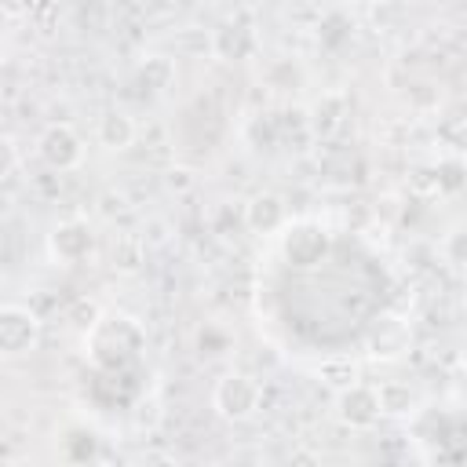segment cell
<instances>
[{"mask_svg":"<svg viewBox=\"0 0 467 467\" xmlns=\"http://www.w3.org/2000/svg\"><path fill=\"white\" fill-rule=\"evenodd\" d=\"M33 343H36V317L18 306H4L0 310V354L15 358V354H26Z\"/></svg>","mask_w":467,"mask_h":467,"instance_id":"1","label":"cell"},{"mask_svg":"<svg viewBox=\"0 0 467 467\" xmlns=\"http://www.w3.org/2000/svg\"><path fill=\"white\" fill-rule=\"evenodd\" d=\"M255 401H259V387L248 376H226L215 387V405L226 416H248L255 409Z\"/></svg>","mask_w":467,"mask_h":467,"instance_id":"2","label":"cell"},{"mask_svg":"<svg viewBox=\"0 0 467 467\" xmlns=\"http://www.w3.org/2000/svg\"><path fill=\"white\" fill-rule=\"evenodd\" d=\"M40 153H44V161L55 164V168H73V164L80 161V139H77L66 124L47 128L44 139H40Z\"/></svg>","mask_w":467,"mask_h":467,"instance_id":"3","label":"cell"},{"mask_svg":"<svg viewBox=\"0 0 467 467\" xmlns=\"http://www.w3.org/2000/svg\"><path fill=\"white\" fill-rule=\"evenodd\" d=\"M55 252H58V259H66V263H80L88 252H91V230L84 226V223H66L62 230H55Z\"/></svg>","mask_w":467,"mask_h":467,"instance_id":"4","label":"cell"},{"mask_svg":"<svg viewBox=\"0 0 467 467\" xmlns=\"http://www.w3.org/2000/svg\"><path fill=\"white\" fill-rule=\"evenodd\" d=\"M379 412V394L365 390V387H354L350 394H343V416L350 423H372Z\"/></svg>","mask_w":467,"mask_h":467,"instance_id":"5","label":"cell"},{"mask_svg":"<svg viewBox=\"0 0 467 467\" xmlns=\"http://www.w3.org/2000/svg\"><path fill=\"white\" fill-rule=\"evenodd\" d=\"M131 135H135V128H131V120H128L124 113L102 117V142H106V146H128Z\"/></svg>","mask_w":467,"mask_h":467,"instance_id":"6","label":"cell"},{"mask_svg":"<svg viewBox=\"0 0 467 467\" xmlns=\"http://www.w3.org/2000/svg\"><path fill=\"white\" fill-rule=\"evenodd\" d=\"M15 168V146L7 139H0V175H7Z\"/></svg>","mask_w":467,"mask_h":467,"instance_id":"7","label":"cell"}]
</instances>
